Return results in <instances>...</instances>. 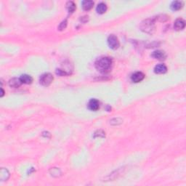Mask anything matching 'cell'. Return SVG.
I'll return each instance as SVG.
<instances>
[{
  "label": "cell",
  "instance_id": "6da1fadb",
  "mask_svg": "<svg viewBox=\"0 0 186 186\" xmlns=\"http://www.w3.org/2000/svg\"><path fill=\"white\" fill-rule=\"evenodd\" d=\"M112 59L108 58V57H101V58L97 59L94 63L96 69L103 74H106V73L109 72L112 68Z\"/></svg>",
  "mask_w": 186,
  "mask_h": 186
},
{
  "label": "cell",
  "instance_id": "7a4b0ae2",
  "mask_svg": "<svg viewBox=\"0 0 186 186\" xmlns=\"http://www.w3.org/2000/svg\"><path fill=\"white\" fill-rule=\"evenodd\" d=\"M141 31L147 34H153L155 31V19H146L140 26Z\"/></svg>",
  "mask_w": 186,
  "mask_h": 186
},
{
  "label": "cell",
  "instance_id": "3957f363",
  "mask_svg": "<svg viewBox=\"0 0 186 186\" xmlns=\"http://www.w3.org/2000/svg\"><path fill=\"white\" fill-rule=\"evenodd\" d=\"M53 79V76H52V74H49V73H46V74H42V75L41 76V77H40L39 79V82L40 84H41L42 86L47 87L52 83Z\"/></svg>",
  "mask_w": 186,
  "mask_h": 186
},
{
  "label": "cell",
  "instance_id": "277c9868",
  "mask_svg": "<svg viewBox=\"0 0 186 186\" xmlns=\"http://www.w3.org/2000/svg\"><path fill=\"white\" fill-rule=\"evenodd\" d=\"M108 44L110 48L112 49H117L120 46V43H119V39L117 36L114 34L110 35L108 37Z\"/></svg>",
  "mask_w": 186,
  "mask_h": 186
},
{
  "label": "cell",
  "instance_id": "5b68a950",
  "mask_svg": "<svg viewBox=\"0 0 186 186\" xmlns=\"http://www.w3.org/2000/svg\"><path fill=\"white\" fill-rule=\"evenodd\" d=\"M145 78V74L143 73L140 72V71H137V72L134 73L131 76V80L134 83H138V82L142 81Z\"/></svg>",
  "mask_w": 186,
  "mask_h": 186
},
{
  "label": "cell",
  "instance_id": "8992f818",
  "mask_svg": "<svg viewBox=\"0 0 186 186\" xmlns=\"http://www.w3.org/2000/svg\"><path fill=\"white\" fill-rule=\"evenodd\" d=\"M151 56L153 58L156 59V60H165L167 58V55H166L165 52L162 50H156L154 52H153Z\"/></svg>",
  "mask_w": 186,
  "mask_h": 186
},
{
  "label": "cell",
  "instance_id": "52a82bcc",
  "mask_svg": "<svg viewBox=\"0 0 186 186\" xmlns=\"http://www.w3.org/2000/svg\"><path fill=\"white\" fill-rule=\"evenodd\" d=\"M88 108L89 110L93 111H96L100 108V103L96 99H91L88 103Z\"/></svg>",
  "mask_w": 186,
  "mask_h": 186
},
{
  "label": "cell",
  "instance_id": "ba28073f",
  "mask_svg": "<svg viewBox=\"0 0 186 186\" xmlns=\"http://www.w3.org/2000/svg\"><path fill=\"white\" fill-rule=\"evenodd\" d=\"M185 27V22L182 18H178L174 23V29L176 31H181Z\"/></svg>",
  "mask_w": 186,
  "mask_h": 186
},
{
  "label": "cell",
  "instance_id": "9c48e42d",
  "mask_svg": "<svg viewBox=\"0 0 186 186\" xmlns=\"http://www.w3.org/2000/svg\"><path fill=\"white\" fill-rule=\"evenodd\" d=\"M167 71V68L164 64L156 65L154 68V72L157 74H165Z\"/></svg>",
  "mask_w": 186,
  "mask_h": 186
},
{
  "label": "cell",
  "instance_id": "30bf717a",
  "mask_svg": "<svg viewBox=\"0 0 186 186\" xmlns=\"http://www.w3.org/2000/svg\"><path fill=\"white\" fill-rule=\"evenodd\" d=\"M22 82H21V79H18V78H12V79H10L9 81V85L10 87L13 88H18L22 84Z\"/></svg>",
  "mask_w": 186,
  "mask_h": 186
},
{
  "label": "cell",
  "instance_id": "8fae6325",
  "mask_svg": "<svg viewBox=\"0 0 186 186\" xmlns=\"http://www.w3.org/2000/svg\"><path fill=\"white\" fill-rule=\"evenodd\" d=\"M183 6V4H182V1H174L172 2L171 4V9L172 10H175V11H177V10H180Z\"/></svg>",
  "mask_w": 186,
  "mask_h": 186
},
{
  "label": "cell",
  "instance_id": "7c38bea8",
  "mask_svg": "<svg viewBox=\"0 0 186 186\" xmlns=\"http://www.w3.org/2000/svg\"><path fill=\"white\" fill-rule=\"evenodd\" d=\"M96 11L98 14H104L105 12L107 11V5L105 4V3L101 2L100 4H97V7H96Z\"/></svg>",
  "mask_w": 186,
  "mask_h": 186
},
{
  "label": "cell",
  "instance_id": "4fadbf2b",
  "mask_svg": "<svg viewBox=\"0 0 186 186\" xmlns=\"http://www.w3.org/2000/svg\"><path fill=\"white\" fill-rule=\"evenodd\" d=\"M82 8L86 11L91 10L94 5V2L92 1H89V0H86V1H82Z\"/></svg>",
  "mask_w": 186,
  "mask_h": 186
},
{
  "label": "cell",
  "instance_id": "5bb4252c",
  "mask_svg": "<svg viewBox=\"0 0 186 186\" xmlns=\"http://www.w3.org/2000/svg\"><path fill=\"white\" fill-rule=\"evenodd\" d=\"M20 79H21L22 83L26 84H30L33 82V78L28 74H23L20 77Z\"/></svg>",
  "mask_w": 186,
  "mask_h": 186
},
{
  "label": "cell",
  "instance_id": "9a60e30c",
  "mask_svg": "<svg viewBox=\"0 0 186 186\" xmlns=\"http://www.w3.org/2000/svg\"><path fill=\"white\" fill-rule=\"evenodd\" d=\"M0 178L2 181L7 180L8 179L10 174H9L8 171L7 170H4V169H1V173H0Z\"/></svg>",
  "mask_w": 186,
  "mask_h": 186
},
{
  "label": "cell",
  "instance_id": "2e32d148",
  "mask_svg": "<svg viewBox=\"0 0 186 186\" xmlns=\"http://www.w3.org/2000/svg\"><path fill=\"white\" fill-rule=\"evenodd\" d=\"M66 7H67V10L70 13H73L76 10V4H74V1H68L67 4H66Z\"/></svg>",
  "mask_w": 186,
  "mask_h": 186
},
{
  "label": "cell",
  "instance_id": "e0dca14e",
  "mask_svg": "<svg viewBox=\"0 0 186 186\" xmlns=\"http://www.w3.org/2000/svg\"><path fill=\"white\" fill-rule=\"evenodd\" d=\"M66 26H67V21L66 20H65L64 21H63L60 24V26H59V30H63L64 29H66Z\"/></svg>",
  "mask_w": 186,
  "mask_h": 186
},
{
  "label": "cell",
  "instance_id": "ac0fdd59",
  "mask_svg": "<svg viewBox=\"0 0 186 186\" xmlns=\"http://www.w3.org/2000/svg\"><path fill=\"white\" fill-rule=\"evenodd\" d=\"M4 90H3V89H1V97H3V95H4Z\"/></svg>",
  "mask_w": 186,
  "mask_h": 186
}]
</instances>
